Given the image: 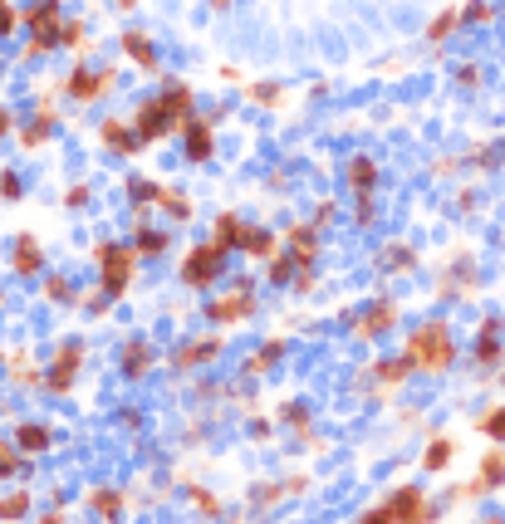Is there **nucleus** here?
I'll return each mask as SVG.
<instances>
[{
  "label": "nucleus",
  "instance_id": "dca6fc26",
  "mask_svg": "<svg viewBox=\"0 0 505 524\" xmlns=\"http://www.w3.org/2000/svg\"><path fill=\"white\" fill-rule=\"evenodd\" d=\"M118 50L133 59L138 69H158V44H152V34H142V30H123V34H118Z\"/></svg>",
  "mask_w": 505,
  "mask_h": 524
},
{
  "label": "nucleus",
  "instance_id": "2f4dec72",
  "mask_svg": "<svg viewBox=\"0 0 505 524\" xmlns=\"http://www.w3.org/2000/svg\"><path fill=\"white\" fill-rule=\"evenodd\" d=\"M69 295H74V285H69L64 275H50V279H44V299H50V304H69Z\"/></svg>",
  "mask_w": 505,
  "mask_h": 524
},
{
  "label": "nucleus",
  "instance_id": "39448f33",
  "mask_svg": "<svg viewBox=\"0 0 505 524\" xmlns=\"http://www.w3.org/2000/svg\"><path fill=\"white\" fill-rule=\"evenodd\" d=\"M113 83H118V69H69V79H64V93L74 99L79 108H89V103H99L103 93H113Z\"/></svg>",
  "mask_w": 505,
  "mask_h": 524
},
{
  "label": "nucleus",
  "instance_id": "412c9836",
  "mask_svg": "<svg viewBox=\"0 0 505 524\" xmlns=\"http://www.w3.org/2000/svg\"><path fill=\"white\" fill-rule=\"evenodd\" d=\"M128 197L138 201V211H148V206H162L167 187H158V181H148V177H133L128 181Z\"/></svg>",
  "mask_w": 505,
  "mask_h": 524
},
{
  "label": "nucleus",
  "instance_id": "9b49d317",
  "mask_svg": "<svg viewBox=\"0 0 505 524\" xmlns=\"http://www.w3.org/2000/svg\"><path fill=\"white\" fill-rule=\"evenodd\" d=\"M182 138H187V157H191V162H211V152H216L211 118H197V113H191L187 123H182Z\"/></svg>",
  "mask_w": 505,
  "mask_h": 524
},
{
  "label": "nucleus",
  "instance_id": "a18cd8bd",
  "mask_svg": "<svg viewBox=\"0 0 505 524\" xmlns=\"http://www.w3.org/2000/svg\"><path fill=\"white\" fill-rule=\"evenodd\" d=\"M108 309V295H103V289H93V295H89V314H103Z\"/></svg>",
  "mask_w": 505,
  "mask_h": 524
},
{
  "label": "nucleus",
  "instance_id": "bb28decb",
  "mask_svg": "<svg viewBox=\"0 0 505 524\" xmlns=\"http://www.w3.org/2000/svg\"><path fill=\"white\" fill-rule=\"evenodd\" d=\"M246 99H250V103H260V108H275V103L285 99V89H280L275 79H260V83H250V89H246Z\"/></svg>",
  "mask_w": 505,
  "mask_h": 524
},
{
  "label": "nucleus",
  "instance_id": "20e7f679",
  "mask_svg": "<svg viewBox=\"0 0 505 524\" xmlns=\"http://www.w3.org/2000/svg\"><path fill=\"white\" fill-rule=\"evenodd\" d=\"M133 128H138L142 148H152V142H162L172 128H182V118H177L172 108H167V99L158 93V99H148V103H142L138 113H133Z\"/></svg>",
  "mask_w": 505,
  "mask_h": 524
},
{
  "label": "nucleus",
  "instance_id": "f704fd0d",
  "mask_svg": "<svg viewBox=\"0 0 505 524\" xmlns=\"http://www.w3.org/2000/svg\"><path fill=\"white\" fill-rule=\"evenodd\" d=\"M490 15H496V10H490L486 0H466V5H461V25H471V20H476V25H486Z\"/></svg>",
  "mask_w": 505,
  "mask_h": 524
},
{
  "label": "nucleus",
  "instance_id": "1a4fd4ad",
  "mask_svg": "<svg viewBox=\"0 0 505 524\" xmlns=\"http://www.w3.org/2000/svg\"><path fill=\"white\" fill-rule=\"evenodd\" d=\"M383 505L393 509V519H398V524H427V519H432V505L422 500V490H417V485H403V490H393L388 500H383Z\"/></svg>",
  "mask_w": 505,
  "mask_h": 524
},
{
  "label": "nucleus",
  "instance_id": "b1692460",
  "mask_svg": "<svg viewBox=\"0 0 505 524\" xmlns=\"http://www.w3.org/2000/svg\"><path fill=\"white\" fill-rule=\"evenodd\" d=\"M138 230V260H152V255L167 250V230H152V226H133Z\"/></svg>",
  "mask_w": 505,
  "mask_h": 524
},
{
  "label": "nucleus",
  "instance_id": "a19ab883",
  "mask_svg": "<svg viewBox=\"0 0 505 524\" xmlns=\"http://www.w3.org/2000/svg\"><path fill=\"white\" fill-rule=\"evenodd\" d=\"M20 25V15H15V5H0V40H10Z\"/></svg>",
  "mask_w": 505,
  "mask_h": 524
},
{
  "label": "nucleus",
  "instance_id": "09e8293b",
  "mask_svg": "<svg viewBox=\"0 0 505 524\" xmlns=\"http://www.w3.org/2000/svg\"><path fill=\"white\" fill-rule=\"evenodd\" d=\"M113 5H118V10H133V5H138V0H113Z\"/></svg>",
  "mask_w": 505,
  "mask_h": 524
},
{
  "label": "nucleus",
  "instance_id": "4c0bfd02",
  "mask_svg": "<svg viewBox=\"0 0 505 524\" xmlns=\"http://www.w3.org/2000/svg\"><path fill=\"white\" fill-rule=\"evenodd\" d=\"M15 471H20V446L0 442V475H15Z\"/></svg>",
  "mask_w": 505,
  "mask_h": 524
},
{
  "label": "nucleus",
  "instance_id": "aec40b11",
  "mask_svg": "<svg viewBox=\"0 0 505 524\" xmlns=\"http://www.w3.org/2000/svg\"><path fill=\"white\" fill-rule=\"evenodd\" d=\"M54 442V432L44 422H20L15 426V446H20V456H40V451H50Z\"/></svg>",
  "mask_w": 505,
  "mask_h": 524
},
{
  "label": "nucleus",
  "instance_id": "393cba45",
  "mask_svg": "<svg viewBox=\"0 0 505 524\" xmlns=\"http://www.w3.org/2000/svg\"><path fill=\"white\" fill-rule=\"evenodd\" d=\"M413 260H417V255L413 250H407V246H383L378 250V270H413Z\"/></svg>",
  "mask_w": 505,
  "mask_h": 524
},
{
  "label": "nucleus",
  "instance_id": "473e14b6",
  "mask_svg": "<svg viewBox=\"0 0 505 524\" xmlns=\"http://www.w3.org/2000/svg\"><path fill=\"white\" fill-rule=\"evenodd\" d=\"M500 358H505L500 338H496V334H481V344H476V363H500Z\"/></svg>",
  "mask_w": 505,
  "mask_h": 524
},
{
  "label": "nucleus",
  "instance_id": "2eb2a0df",
  "mask_svg": "<svg viewBox=\"0 0 505 524\" xmlns=\"http://www.w3.org/2000/svg\"><path fill=\"white\" fill-rule=\"evenodd\" d=\"M500 485H505V451H490V456L486 461H481V475H476V480L471 485H466V490H456V495H486V490H500Z\"/></svg>",
  "mask_w": 505,
  "mask_h": 524
},
{
  "label": "nucleus",
  "instance_id": "4468645a",
  "mask_svg": "<svg viewBox=\"0 0 505 524\" xmlns=\"http://www.w3.org/2000/svg\"><path fill=\"white\" fill-rule=\"evenodd\" d=\"M10 265H15V275H40L44 270V250H40V240L30 236V230H20L15 236V246H10Z\"/></svg>",
  "mask_w": 505,
  "mask_h": 524
},
{
  "label": "nucleus",
  "instance_id": "f03ea898",
  "mask_svg": "<svg viewBox=\"0 0 505 524\" xmlns=\"http://www.w3.org/2000/svg\"><path fill=\"white\" fill-rule=\"evenodd\" d=\"M133 275H138V250L103 240V246H99V289H103V295L123 299L128 285H133Z\"/></svg>",
  "mask_w": 505,
  "mask_h": 524
},
{
  "label": "nucleus",
  "instance_id": "ea45409f",
  "mask_svg": "<svg viewBox=\"0 0 505 524\" xmlns=\"http://www.w3.org/2000/svg\"><path fill=\"white\" fill-rule=\"evenodd\" d=\"M191 500H197V509H201V515H211V519L221 515V500H216L211 490H191Z\"/></svg>",
  "mask_w": 505,
  "mask_h": 524
},
{
  "label": "nucleus",
  "instance_id": "6e6552de",
  "mask_svg": "<svg viewBox=\"0 0 505 524\" xmlns=\"http://www.w3.org/2000/svg\"><path fill=\"white\" fill-rule=\"evenodd\" d=\"M256 314V295H250V285H236V295H221L216 304H207V319L211 324H240Z\"/></svg>",
  "mask_w": 505,
  "mask_h": 524
},
{
  "label": "nucleus",
  "instance_id": "c03bdc74",
  "mask_svg": "<svg viewBox=\"0 0 505 524\" xmlns=\"http://www.w3.org/2000/svg\"><path fill=\"white\" fill-rule=\"evenodd\" d=\"M83 201H89V187H69L64 191V206H83Z\"/></svg>",
  "mask_w": 505,
  "mask_h": 524
},
{
  "label": "nucleus",
  "instance_id": "e433bc0d",
  "mask_svg": "<svg viewBox=\"0 0 505 524\" xmlns=\"http://www.w3.org/2000/svg\"><path fill=\"white\" fill-rule=\"evenodd\" d=\"M59 44H69V50H89V34L74 20H64V30H59Z\"/></svg>",
  "mask_w": 505,
  "mask_h": 524
},
{
  "label": "nucleus",
  "instance_id": "79ce46f5",
  "mask_svg": "<svg viewBox=\"0 0 505 524\" xmlns=\"http://www.w3.org/2000/svg\"><path fill=\"white\" fill-rule=\"evenodd\" d=\"M358 524H398V519H393V509H388V505H373L368 515H358Z\"/></svg>",
  "mask_w": 505,
  "mask_h": 524
},
{
  "label": "nucleus",
  "instance_id": "f8f14e48",
  "mask_svg": "<svg viewBox=\"0 0 505 524\" xmlns=\"http://www.w3.org/2000/svg\"><path fill=\"white\" fill-rule=\"evenodd\" d=\"M99 138H103V148H108V152H118V157H133V152H142L138 128H133V123H118V118H103Z\"/></svg>",
  "mask_w": 505,
  "mask_h": 524
},
{
  "label": "nucleus",
  "instance_id": "c9c22d12",
  "mask_svg": "<svg viewBox=\"0 0 505 524\" xmlns=\"http://www.w3.org/2000/svg\"><path fill=\"white\" fill-rule=\"evenodd\" d=\"M481 432H486L490 442H505V407H490L486 422H481Z\"/></svg>",
  "mask_w": 505,
  "mask_h": 524
},
{
  "label": "nucleus",
  "instance_id": "4be33fe9",
  "mask_svg": "<svg viewBox=\"0 0 505 524\" xmlns=\"http://www.w3.org/2000/svg\"><path fill=\"white\" fill-rule=\"evenodd\" d=\"M456 25H461V5H452V10H442L437 20H427V40L432 44H442V40H452Z\"/></svg>",
  "mask_w": 505,
  "mask_h": 524
},
{
  "label": "nucleus",
  "instance_id": "ddd939ff",
  "mask_svg": "<svg viewBox=\"0 0 505 524\" xmlns=\"http://www.w3.org/2000/svg\"><path fill=\"white\" fill-rule=\"evenodd\" d=\"M250 230H256V226H246L236 211H221V216H216V226H211V240H216L221 250H246Z\"/></svg>",
  "mask_w": 505,
  "mask_h": 524
},
{
  "label": "nucleus",
  "instance_id": "7c9ffc66",
  "mask_svg": "<svg viewBox=\"0 0 505 524\" xmlns=\"http://www.w3.org/2000/svg\"><path fill=\"white\" fill-rule=\"evenodd\" d=\"M407 373H413V363H407V358L378 363V377H383V383H388V387H403V377H407Z\"/></svg>",
  "mask_w": 505,
  "mask_h": 524
},
{
  "label": "nucleus",
  "instance_id": "de8ad7c7",
  "mask_svg": "<svg viewBox=\"0 0 505 524\" xmlns=\"http://www.w3.org/2000/svg\"><path fill=\"white\" fill-rule=\"evenodd\" d=\"M40 524H64V509H50V515H40Z\"/></svg>",
  "mask_w": 505,
  "mask_h": 524
},
{
  "label": "nucleus",
  "instance_id": "a211bd4d",
  "mask_svg": "<svg viewBox=\"0 0 505 524\" xmlns=\"http://www.w3.org/2000/svg\"><path fill=\"white\" fill-rule=\"evenodd\" d=\"M344 177H348V191H358V201L373 197V187H378V162L373 157H354V162L344 167Z\"/></svg>",
  "mask_w": 505,
  "mask_h": 524
},
{
  "label": "nucleus",
  "instance_id": "8fccbe9b",
  "mask_svg": "<svg viewBox=\"0 0 505 524\" xmlns=\"http://www.w3.org/2000/svg\"><path fill=\"white\" fill-rule=\"evenodd\" d=\"M211 10H231V0H211Z\"/></svg>",
  "mask_w": 505,
  "mask_h": 524
},
{
  "label": "nucleus",
  "instance_id": "3c124183",
  "mask_svg": "<svg viewBox=\"0 0 505 524\" xmlns=\"http://www.w3.org/2000/svg\"><path fill=\"white\" fill-rule=\"evenodd\" d=\"M0 5H10V0H0Z\"/></svg>",
  "mask_w": 505,
  "mask_h": 524
},
{
  "label": "nucleus",
  "instance_id": "49530a36",
  "mask_svg": "<svg viewBox=\"0 0 505 524\" xmlns=\"http://www.w3.org/2000/svg\"><path fill=\"white\" fill-rule=\"evenodd\" d=\"M10 128H15V118H10V108H0V138H5Z\"/></svg>",
  "mask_w": 505,
  "mask_h": 524
},
{
  "label": "nucleus",
  "instance_id": "c756f323",
  "mask_svg": "<svg viewBox=\"0 0 505 524\" xmlns=\"http://www.w3.org/2000/svg\"><path fill=\"white\" fill-rule=\"evenodd\" d=\"M246 255H256V260H270V255H275V236H270V230H250Z\"/></svg>",
  "mask_w": 505,
  "mask_h": 524
},
{
  "label": "nucleus",
  "instance_id": "603ef678",
  "mask_svg": "<svg viewBox=\"0 0 505 524\" xmlns=\"http://www.w3.org/2000/svg\"><path fill=\"white\" fill-rule=\"evenodd\" d=\"M500 383H505V377H500Z\"/></svg>",
  "mask_w": 505,
  "mask_h": 524
},
{
  "label": "nucleus",
  "instance_id": "f3484780",
  "mask_svg": "<svg viewBox=\"0 0 505 524\" xmlns=\"http://www.w3.org/2000/svg\"><path fill=\"white\" fill-rule=\"evenodd\" d=\"M118 368H123V377H133V383H142V377L152 373V348L142 344V338H128L123 353H118Z\"/></svg>",
  "mask_w": 505,
  "mask_h": 524
},
{
  "label": "nucleus",
  "instance_id": "5701e85b",
  "mask_svg": "<svg viewBox=\"0 0 505 524\" xmlns=\"http://www.w3.org/2000/svg\"><path fill=\"white\" fill-rule=\"evenodd\" d=\"M452 456H456V446L447 442V436H437V442H427V451H422V466L427 471H447Z\"/></svg>",
  "mask_w": 505,
  "mask_h": 524
},
{
  "label": "nucleus",
  "instance_id": "a878e982",
  "mask_svg": "<svg viewBox=\"0 0 505 524\" xmlns=\"http://www.w3.org/2000/svg\"><path fill=\"white\" fill-rule=\"evenodd\" d=\"M89 505L99 509L103 519H118V515H123V490H108V485H103V490L89 495Z\"/></svg>",
  "mask_w": 505,
  "mask_h": 524
},
{
  "label": "nucleus",
  "instance_id": "9d476101",
  "mask_svg": "<svg viewBox=\"0 0 505 524\" xmlns=\"http://www.w3.org/2000/svg\"><path fill=\"white\" fill-rule=\"evenodd\" d=\"M285 246H290V260L299 270H315L319 260V226H290L285 230Z\"/></svg>",
  "mask_w": 505,
  "mask_h": 524
},
{
  "label": "nucleus",
  "instance_id": "6ab92c4d",
  "mask_svg": "<svg viewBox=\"0 0 505 524\" xmlns=\"http://www.w3.org/2000/svg\"><path fill=\"white\" fill-rule=\"evenodd\" d=\"M216 353H221V338H187V344L172 353V363L177 368H197V363H211Z\"/></svg>",
  "mask_w": 505,
  "mask_h": 524
},
{
  "label": "nucleus",
  "instance_id": "7ed1b4c3",
  "mask_svg": "<svg viewBox=\"0 0 505 524\" xmlns=\"http://www.w3.org/2000/svg\"><path fill=\"white\" fill-rule=\"evenodd\" d=\"M226 255H231V250H221L216 240H207V246H197V250H187V260H182V285H191V289L216 285V279L226 275Z\"/></svg>",
  "mask_w": 505,
  "mask_h": 524
},
{
  "label": "nucleus",
  "instance_id": "f257e3e1",
  "mask_svg": "<svg viewBox=\"0 0 505 524\" xmlns=\"http://www.w3.org/2000/svg\"><path fill=\"white\" fill-rule=\"evenodd\" d=\"M403 358L413 363V373H447L456 363V344H452V328L447 324H417L403 344Z\"/></svg>",
  "mask_w": 505,
  "mask_h": 524
},
{
  "label": "nucleus",
  "instance_id": "c85d7f7f",
  "mask_svg": "<svg viewBox=\"0 0 505 524\" xmlns=\"http://www.w3.org/2000/svg\"><path fill=\"white\" fill-rule=\"evenodd\" d=\"M30 500H34L30 490H10L5 500H0V519H5V524L10 519H25L30 515Z\"/></svg>",
  "mask_w": 505,
  "mask_h": 524
},
{
  "label": "nucleus",
  "instance_id": "423d86ee",
  "mask_svg": "<svg viewBox=\"0 0 505 524\" xmlns=\"http://www.w3.org/2000/svg\"><path fill=\"white\" fill-rule=\"evenodd\" d=\"M79 368H83V344H79V338H64V344L54 348L50 368H44V387H50V393H69Z\"/></svg>",
  "mask_w": 505,
  "mask_h": 524
},
{
  "label": "nucleus",
  "instance_id": "37998d69",
  "mask_svg": "<svg viewBox=\"0 0 505 524\" xmlns=\"http://www.w3.org/2000/svg\"><path fill=\"white\" fill-rule=\"evenodd\" d=\"M0 197H5V201H15V197H20V177H15V172L0 177Z\"/></svg>",
  "mask_w": 505,
  "mask_h": 524
},
{
  "label": "nucleus",
  "instance_id": "72a5a7b5",
  "mask_svg": "<svg viewBox=\"0 0 505 524\" xmlns=\"http://www.w3.org/2000/svg\"><path fill=\"white\" fill-rule=\"evenodd\" d=\"M162 211L172 216V221H187V216H191V201L182 197V191H167V197H162Z\"/></svg>",
  "mask_w": 505,
  "mask_h": 524
},
{
  "label": "nucleus",
  "instance_id": "cd10ccee",
  "mask_svg": "<svg viewBox=\"0 0 505 524\" xmlns=\"http://www.w3.org/2000/svg\"><path fill=\"white\" fill-rule=\"evenodd\" d=\"M266 275H270V285H290V279L299 275V265L290 260V250H275V255H270V270H266Z\"/></svg>",
  "mask_w": 505,
  "mask_h": 524
},
{
  "label": "nucleus",
  "instance_id": "0eeeda50",
  "mask_svg": "<svg viewBox=\"0 0 505 524\" xmlns=\"http://www.w3.org/2000/svg\"><path fill=\"white\" fill-rule=\"evenodd\" d=\"M393 324H398V304H393V299H373L368 309L354 319V338H358V344H378L383 334H393Z\"/></svg>",
  "mask_w": 505,
  "mask_h": 524
},
{
  "label": "nucleus",
  "instance_id": "58836bf2",
  "mask_svg": "<svg viewBox=\"0 0 505 524\" xmlns=\"http://www.w3.org/2000/svg\"><path fill=\"white\" fill-rule=\"evenodd\" d=\"M275 358H280V344H266V348H260V353H256V358H250V363H246V373H266V368H270V363H275Z\"/></svg>",
  "mask_w": 505,
  "mask_h": 524
}]
</instances>
